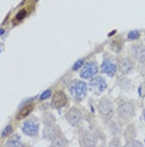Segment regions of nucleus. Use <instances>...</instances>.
<instances>
[{
	"mask_svg": "<svg viewBox=\"0 0 145 147\" xmlns=\"http://www.w3.org/2000/svg\"><path fill=\"white\" fill-rule=\"evenodd\" d=\"M65 118H67V121L70 123L71 126L78 127L81 123V121H83V115H81V112L78 111L76 108H71V109H69V112L65 115Z\"/></svg>",
	"mask_w": 145,
	"mask_h": 147,
	"instance_id": "nucleus-7",
	"label": "nucleus"
},
{
	"mask_svg": "<svg viewBox=\"0 0 145 147\" xmlns=\"http://www.w3.org/2000/svg\"><path fill=\"white\" fill-rule=\"evenodd\" d=\"M123 45H124V40L120 38H115L114 40L110 43L111 51H114L115 53H120V51L123 49Z\"/></svg>",
	"mask_w": 145,
	"mask_h": 147,
	"instance_id": "nucleus-15",
	"label": "nucleus"
},
{
	"mask_svg": "<svg viewBox=\"0 0 145 147\" xmlns=\"http://www.w3.org/2000/svg\"><path fill=\"white\" fill-rule=\"evenodd\" d=\"M60 129L57 126H45V128L43 129V138L48 140V141H54L58 136H60Z\"/></svg>",
	"mask_w": 145,
	"mask_h": 147,
	"instance_id": "nucleus-11",
	"label": "nucleus"
},
{
	"mask_svg": "<svg viewBox=\"0 0 145 147\" xmlns=\"http://www.w3.org/2000/svg\"><path fill=\"white\" fill-rule=\"evenodd\" d=\"M6 146L8 147H14V146H23V142H21V140H20V136L19 135H14V136H11L10 138L6 141Z\"/></svg>",
	"mask_w": 145,
	"mask_h": 147,
	"instance_id": "nucleus-16",
	"label": "nucleus"
},
{
	"mask_svg": "<svg viewBox=\"0 0 145 147\" xmlns=\"http://www.w3.org/2000/svg\"><path fill=\"white\" fill-rule=\"evenodd\" d=\"M69 91H70V94L72 96V98L75 101H78V102L83 101L88 93V84L84 83L83 81H75V82H72Z\"/></svg>",
	"mask_w": 145,
	"mask_h": 147,
	"instance_id": "nucleus-1",
	"label": "nucleus"
},
{
	"mask_svg": "<svg viewBox=\"0 0 145 147\" xmlns=\"http://www.w3.org/2000/svg\"><path fill=\"white\" fill-rule=\"evenodd\" d=\"M124 136L126 137V140L135 138V136H136V129H135V126L134 125H129V126H128V128L125 129V132H124Z\"/></svg>",
	"mask_w": 145,
	"mask_h": 147,
	"instance_id": "nucleus-17",
	"label": "nucleus"
},
{
	"mask_svg": "<svg viewBox=\"0 0 145 147\" xmlns=\"http://www.w3.org/2000/svg\"><path fill=\"white\" fill-rule=\"evenodd\" d=\"M118 116L121 121H129L135 116V105L133 102H123L118 108Z\"/></svg>",
	"mask_w": 145,
	"mask_h": 147,
	"instance_id": "nucleus-2",
	"label": "nucleus"
},
{
	"mask_svg": "<svg viewBox=\"0 0 145 147\" xmlns=\"http://www.w3.org/2000/svg\"><path fill=\"white\" fill-rule=\"evenodd\" d=\"M139 36H140V32L133 30V32H130L129 34H128V39H129V40H135V39H138Z\"/></svg>",
	"mask_w": 145,
	"mask_h": 147,
	"instance_id": "nucleus-22",
	"label": "nucleus"
},
{
	"mask_svg": "<svg viewBox=\"0 0 145 147\" xmlns=\"http://www.w3.org/2000/svg\"><path fill=\"white\" fill-rule=\"evenodd\" d=\"M26 16V10H20L16 14V16H15V23H19V22H21L23 19H24Z\"/></svg>",
	"mask_w": 145,
	"mask_h": 147,
	"instance_id": "nucleus-24",
	"label": "nucleus"
},
{
	"mask_svg": "<svg viewBox=\"0 0 145 147\" xmlns=\"http://www.w3.org/2000/svg\"><path fill=\"white\" fill-rule=\"evenodd\" d=\"M116 71H118V67L116 64L110 61V59H105V61L103 62V64H101V72L105 73V74H108L109 77H114L115 74H116Z\"/></svg>",
	"mask_w": 145,
	"mask_h": 147,
	"instance_id": "nucleus-12",
	"label": "nucleus"
},
{
	"mask_svg": "<svg viewBox=\"0 0 145 147\" xmlns=\"http://www.w3.org/2000/svg\"><path fill=\"white\" fill-rule=\"evenodd\" d=\"M51 145L53 146H67L68 145V141L60 135V136H58L57 138L54 140V141H51Z\"/></svg>",
	"mask_w": 145,
	"mask_h": 147,
	"instance_id": "nucleus-21",
	"label": "nucleus"
},
{
	"mask_svg": "<svg viewBox=\"0 0 145 147\" xmlns=\"http://www.w3.org/2000/svg\"><path fill=\"white\" fill-rule=\"evenodd\" d=\"M11 132H13V126H11V125H8V126H6L5 128L1 131V136H3V137H5V136L10 135Z\"/></svg>",
	"mask_w": 145,
	"mask_h": 147,
	"instance_id": "nucleus-25",
	"label": "nucleus"
},
{
	"mask_svg": "<svg viewBox=\"0 0 145 147\" xmlns=\"http://www.w3.org/2000/svg\"><path fill=\"white\" fill-rule=\"evenodd\" d=\"M109 146H120V142H119V140L118 138H115V140H113L110 143H109Z\"/></svg>",
	"mask_w": 145,
	"mask_h": 147,
	"instance_id": "nucleus-28",
	"label": "nucleus"
},
{
	"mask_svg": "<svg viewBox=\"0 0 145 147\" xmlns=\"http://www.w3.org/2000/svg\"><path fill=\"white\" fill-rule=\"evenodd\" d=\"M89 87L95 94H101L106 89V82L103 77H93L89 82Z\"/></svg>",
	"mask_w": 145,
	"mask_h": 147,
	"instance_id": "nucleus-5",
	"label": "nucleus"
},
{
	"mask_svg": "<svg viewBox=\"0 0 145 147\" xmlns=\"http://www.w3.org/2000/svg\"><path fill=\"white\" fill-rule=\"evenodd\" d=\"M51 97V89H48V91H45L44 93H41L40 94V101H45V99H48V98H50Z\"/></svg>",
	"mask_w": 145,
	"mask_h": 147,
	"instance_id": "nucleus-26",
	"label": "nucleus"
},
{
	"mask_svg": "<svg viewBox=\"0 0 145 147\" xmlns=\"http://www.w3.org/2000/svg\"><path fill=\"white\" fill-rule=\"evenodd\" d=\"M143 89H144V92H145V81H144V83H143Z\"/></svg>",
	"mask_w": 145,
	"mask_h": 147,
	"instance_id": "nucleus-30",
	"label": "nucleus"
},
{
	"mask_svg": "<svg viewBox=\"0 0 145 147\" xmlns=\"http://www.w3.org/2000/svg\"><path fill=\"white\" fill-rule=\"evenodd\" d=\"M99 112H100V115L104 117L105 119H109L111 118L114 115V108H113V103L109 98H103L100 99V102H99Z\"/></svg>",
	"mask_w": 145,
	"mask_h": 147,
	"instance_id": "nucleus-4",
	"label": "nucleus"
},
{
	"mask_svg": "<svg viewBox=\"0 0 145 147\" xmlns=\"http://www.w3.org/2000/svg\"><path fill=\"white\" fill-rule=\"evenodd\" d=\"M84 63H85V59L84 58H81V59H79V61L75 62V64L72 65V71H78V69H80L81 67L84 65Z\"/></svg>",
	"mask_w": 145,
	"mask_h": 147,
	"instance_id": "nucleus-23",
	"label": "nucleus"
},
{
	"mask_svg": "<svg viewBox=\"0 0 145 147\" xmlns=\"http://www.w3.org/2000/svg\"><path fill=\"white\" fill-rule=\"evenodd\" d=\"M126 146H136V147H140V146H143V143H141V142H139V141H135V140L133 138V140H131V141H128L126 142Z\"/></svg>",
	"mask_w": 145,
	"mask_h": 147,
	"instance_id": "nucleus-27",
	"label": "nucleus"
},
{
	"mask_svg": "<svg viewBox=\"0 0 145 147\" xmlns=\"http://www.w3.org/2000/svg\"><path fill=\"white\" fill-rule=\"evenodd\" d=\"M134 67H135V64L130 58H120L119 59V67H118V68L120 69L123 74L130 73L134 69Z\"/></svg>",
	"mask_w": 145,
	"mask_h": 147,
	"instance_id": "nucleus-13",
	"label": "nucleus"
},
{
	"mask_svg": "<svg viewBox=\"0 0 145 147\" xmlns=\"http://www.w3.org/2000/svg\"><path fill=\"white\" fill-rule=\"evenodd\" d=\"M131 54H133L134 59L140 63L145 62V45L143 43H138V44H134L130 49Z\"/></svg>",
	"mask_w": 145,
	"mask_h": 147,
	"instance_id": "nucleus-10",
	"label": "nucleus"
},
{
	"mask_svg": "<svg viewBox=\"0 0 145 147\" xmlns=\"http://www.w3.org/2000/svg\"><path fill=\"white\" fill-rule=\"evenodd\" d=\"M99 72L98 64L96 62H88L81 67V71H80V77L83 79H91L93 77H95Z\"/></svg>",
	"mask_w": 145,
	"mask_h": 147,
	"instance_id": "nucleus-3",
	"label": "nucleus"
},
{
	"mask_svg": "<svg viewBox=\"0 0 145 147\" xmlns=\"http://www.w3.org/2000/svg\"><path fill=\"white\" fill-rule=\"evenodd\" d=\"M43 123L45 126H50V125H54L55 123V117L51 115V113H45L43 116Z\"/></svg>",
	"mask_w": 145,
	"mask_h": 147,
	"instance_id": "nucleus-20",
	"label": "nucleus"
},
{
	"mask_svg": "<svg viewBox=\"0 0 145 147\" xmlns=\"http://www.w3.org/2000/svg\"><path fill=\"white\" fill-rule=\"evenodd\" d=\"M118 86H119L121 89L128 91V89H130V87H131V82L128 78H125V77H121V78L118 79Z\"/></svg>",
	"mask_w": 145,
	"mask_h": 147,
	"instance_id": "nucleus-18",
	"label": "nucleus"
},
{
	"mask_svg": "<svg viewBox=\"0 0 145 147\" xmlns=\"http://www.w3.org/2000/svg\"><path fill=\"white\" fill-rule=\"evenodd\" d=\"M33 109H34V105L23 106V108L19 111L18 115H16V119H23V118H25V117H28L31 113Z\"/></svg>",
	"mask_w": 145,
	"mask_h": 147,
	"instance_id": "nucleus-14",
	"label": "nucleus"
},
{
	"mask_svg": "<svg viewBox=\"0 0 145 147\" xmlns=\"http://www.w3.org/2000/svg\"><path fill=\"white\" fill-rule=\"evenodd\" d=\"M67 103H68V97L63 91H58V92L54 93V96H53V101H51L53 108L60 109L64 106H67Z\"/></svg>",
	"mask_w": 145,
	"mask_h": 147,
	"instance_id": "nucleus-9",
	"label": "nucleus"
},
{
	"mask_svg": "<svg viewBox=\"0 0 145 147\" xmlns=\"http://www.w3.org/2000/svg\"><path fill=\"white\" fill-rule=\"evenodd\" d=\"M108 126H109V129H110V132L113 133V135H119V133L121 132L119 125H118L115 121H109Z\"/></svg>",
	"mask_w": 145,
	"mask_h": 147,
	"instance_id": "nucleus-19",
	"label": "nucleus"
},
{
	"mask_svg": "<svg viewBox=\"0 0 145 147\" xmlns=\"http://www.w3.org/2000/svg\"><path fill=\"white\" fill-rule=\"evenodd\" d=\"M0 34H4V29H0Z\"/></svg>",
	"mask_w": 145,
	"mask_h": 147,
	"instance_id": "nucleus-29",
	"label": "nucleus"
},
{
	"mask_svg": "<svg viewBox=\"0 0 145 147\" xmlns=\"http://www.w3.org/2000/svg\"><path fill=\"white\" fill-rule=\"evenodd\" d=\"M98 140H99V135L96 131H86L81 135V145L84 146H95L98 143Z\"/></svg>",
	"mask_w": 145,
	"mask_h": 147,
	"instance_id": "nucleus-8",
	"label": "nucleus"
},
{
	"mask_svg": "<svg viewBox=\"0 0 145 147\" xmlns=\"http://www.w3.org/2000/svg\"><path fill=\"white\" fill-rule=\"evenodd\" d=\"M21 129L26 136H35L39 132V122L35 118H30L23 123Z\"/></svg>",
	"mask_w": 145,
	"mask_h": 147,
	"instance_id": "nucleus-6",
	"label": "nucleus"
}]
</instances>
